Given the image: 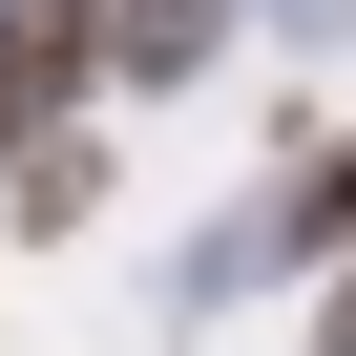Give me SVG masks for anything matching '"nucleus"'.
I'll list each match as a JSON object with an SVG mask.
<instances>
[{
    "label": "nucleus",
    "mask_w": 356,
    "mask_h": 356,
    "mask_svg": "<svg viewBox=\"0 0 356 356\" xmlns=\"http://www.w3.org/2000/svg\"><path fill=\"white\" fill-rule=\"evenodd\" d=\"M84 84H105V63H84V0H0V168H22Z\"/></svg>",
    "instance_id": "obj_1"
},
{
    "label": "nucleus",
    "mask_w": 356,
    "mask_h": 356,
    "mask_svg": "<svg viewBox=\"0 0 356 356\" xmlns=\"http://www.w3.org/2000/svg\"><path fill=\"white\" fill-rule=\"evenodd\" d=\"M84 63L105 84H189L210 63V0H84Z\"/></svg>",
    "instance_id": "obj_2"
},
{
    "label": "nucleus",
    "mask_w": 356,
    "mask_h": 356,
    "mask_svg": "<svg viewBox=\"0 0 356 356\" xmlns=\"http://www.w3.org/2000/svg\"><path fill=\"white\" fill-rule=\"evenodd\" d=\"M335 231H356V147H335V168H314V252H335Z\"/></svg>",
    "instance_id": "obj_3"
}]
</instances>
